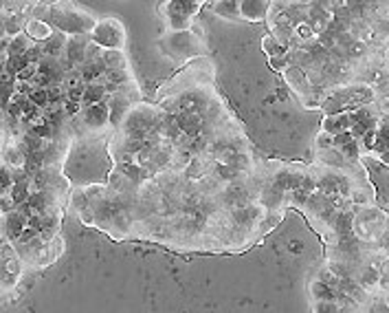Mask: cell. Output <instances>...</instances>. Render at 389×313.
<instances>
[{"label":"cell","instance_id":"1","mask_svg":"<svg viewBox=\"0 0 389 313\" xmlns=\"http://www.w3.org/2000/svg\"><path fill=\"white\" fill-rule=\"evenodd\" d=\"M51 22L55 25V29L64 31V33H73V36H84L90 29H95V18L90 11L82 9L80 5H71V3H57L51 7Z\"/></svg>","mask_w":389,"mask_h":313},{"label":"cell","instance_id":"2","mask_svg":"<svg viewBox=\"0 0 389 313\" xmlns=\"http://www.w3.org/2000/svg\"><path fill=\"white\" fill-rule=\"evenodd\" d=\"M90 40L99 44V47H104L106 51H121L126 44V29L119 20L106 18L95 25L93 33H90Z\"/></svg>","mask_w":389,"mask_h":313},{"label":"cell","instance_id":"3","mask_svg":"<svg viewBox=\"0 0 389 313\" xmlns=\"http://www.w3.org/2000/svg\"><path fill=\"white\" fill-rule=\"evenodd\" d=\"M154 124H156V117L150 108H134L132 113L126 117L124 122V128L128 132L130 139H141V142H150L148 137L152 135L154 130Z\"/></svg>","mask_w":389,"mask_h":313},{"label":"cell","instance_id":"4","mask_svg":"<svg viewBox=\"0 0 389 313\" xmlns=\"http://www.w3.org/2000/svg\"><path fill=\"white\" fill-rule=\"evenodd\" d=\"M200 9V3H185V0H174V3H168L165 5V18H168V25L170 29H187L190 27V18L194 14H198Z\"/></svg>","mask_w":389,"mask_h":313},{"label":"cell","instance_id":"5","mask_svg":"<svg viewBox=\"0 0 389 313\" xmlns=\"http://www.w3.org/2000/svg\"><path fill=\"white\" fill-rule=\"evenodd\" d=\"M174 122L185 137H198L202 130V113L198 110H182L174 117Z\"/></svg>","mask_w":389,"mask_h":313},{"label":"cell","instance_id":"6","mask_svg":"<svg viewBox=\"0 0 389 313\" xmlns=\"http://www.w3.org/2000/svg\"><path fill=\"white\" fill-rule=\"evenodd\" d=\"M110 120V106L104 102V104H97V106H88L84 108V124L90 128V130H99L108 124Z\"/></svg>","mask_w":389,"mask_h":313},{"label":"cell","instance_id":"7","mask_svg":"<svg viewBox=\"0 0 389 313\" xmlns=\"http://www.w3.org/2000/svg\"><path fill=\"white\" fill-rule=\"evenodd\" d=\"M66 55L73 64H86L88 60V47H86V38L84 36H75L71 40H66Z\"/></svg>","mask_w":389,"mask_h":313},{"label":"cell","instance_id":"8","mask_svg":"<svg viewBox=\"0 0 389 313\" xmlns=\"http://www.w3.org/2000/svg\"><path fill=\"white\" fill-rule=\"evenodd\" d=\"M268 3H262V0H242L240 3V18L246 20H262L268 14Z\"/></svg>","mask_w":389,"mask_h":313},{"label":"cell","instance_id":"9","mask_svg":"<svg viewBox=\"0 0 389 313\" xmlns=\"http://www.w3.org/2000/svg\"><path fill=\"white\" fill-rule=\"evenodd\" d=\"M27 36L29 38H33V40H40V42H49L55 33H53V29H51V25H47L44 20H31V22H27Z\"/></svg>","mask_w":389,"mask_h":313},{"label":"cell","instance_id":"10","mask_svg":"<svg viewBox=\"0 0 389 313\" xmlns=\"http://www.w3.org/2000/svg\"><path fill=\"white\" fill-rule=\"evenodd\" d=\"M5 223H7V234H9V238H20L29 221L22 216L18 210H13V212H7L5 214Z\"/></svg>","mask_w":389,"mask_h":313},{"label":"cell","instance_id":"11","mask_svg":"<svg viewBox=\"0 0 389 313\" xmlns=\"http://www.w3.org/2000/svg\"><path fill=\"white\" fill-rule=\"evenodd\" d=\"M106 93H108V88H106L104 84H88V86H86V93H84V97H82L84 108L104 104V102H106Z\"/></svg>","mask_w":389,"mask_h":313},{"label":"cell","instance_id":"12","mask_svg":"<svg viewBox=\"0 0 389 313\" xmlns=\"http://www.w3.org/2000/svg\"><path fill=\"white\" fill-rule=\"evenodd\" d=\"M5 168H9V170L27 168V150L25 148H7V152H5Z\"/></svg>","mask_w":389,"mask_h":313},{"label":"cell","instance_id":"13","mask_svg":"<svg viewBox=\"0 0 389 313\" xmlns=\"http://www.w3.org/2000/svg\"><path fill=\"white\" fill-rule=\"evenodd\" d=\"M348 128H352V120L346 117V115H341V117H330L326 120V130L330 132V135H341V132H350Z\"/></svg>","mask_w":389,"mask_h":313},{"label":"cell","instance_id":"14","mask_svg":"<svg viewBox=\"0 0 389 313\" xmlns=\"http://www.w3.org/2000/svg\"><path fill=\"white\" fill-rule=\"evenodd\" d=\"M312 294L317 298V302H334L336 300V292L332 287H328L324 280H319L312 285Z\"/></svg>","mask_w":389,"mask_h":313},{"label":"cell","instance_id":"15","mask_svg":"<svg viewBox=\"0 0 389 313\" xmlns=\"http://www.w3.org/2000/svg\"><path fill=\"white\" fill-rule=\"evenodd\" d=\"M102 62L106 64L108 71H124V64H126V58L121 51H106L102 55Z\"/></svg>","mask_w":389,"mask_h":313},{"label":"cell","instance_id":"16","mask_svg":"<svg viewBox=\"0 0 389 313\" xmlns=\"http://www.w3.org/2000/svg\"><path fill=\"white\" fill-rule=\"evenodd\" d=\"M29 40L25 36H13V40L9 42V47H7V53H9V60L11 58H20V55H25L29 51Z\"/></svg>","mask_w":389,"mask_h":313},{"label":"cell","instance_id":"17","mask_svg":"<svg viewBox=\"0 0 389 313\" xmlns=\"http://www.w3.org/2000/svg\"><path fill=\"white\" fill-rule=\"evenodd\" d=\"M31 186L29 184H16L11 190H9V196L13 198V203L20 208V206H25L27 201L31 198V190H29Z\"/></svg>","mask_w":389,"mask_h":313},{"label":"cell","instance_id":"18","mask_svg":"<svg viewBox=\"0 0 389 313\" xmlns=\"http://www.w3.org/2000/svg\"><path fill=\"white\" fill-rule=\"evenodd\" d=\"M341 188H346V181H341V179H336V176H328V179H324L322 184H319V190H322L324 194H339V192H343Z\"/></svg>","mask_w":389,"mask_h":313},{"label":"cell","instance_id":"19","mask_svg":"<svg viewBox=\"0 0 389 313\" xmlns=\"http://www.w3.org/2000/svg\"><path fill=\"white\" fill-rule=\"evenodd\" d=\"M31 104L38 106V108H49L51 104V97H49V88H35V91L29 95Z\"/></svg>","mask_w":389,"mask_h":313},{"label":"cell","instance_id":"20","mask_svg":"<svg viewBox=\"0 0 389 313\" xmlns=\"http://www.w3.org/2000/svg\"><path fill=\"white\" fill-rule=\"evenodd\" d=\"M62 49H66L64 38H62V36H53L47 44H44V49H42V51L47 53V55H60Z\"/></svg>","mask_w":389,"mask_h":313},{"label":"cell","instance_id":"21","mask_svg":"<svg viewBox=\"0 0 389 313\" xmlns=\"http://www.w3.org/2000/svg\"><path fill=\"white\" fill-rule=\"evenodd\" d=\"M27 203L42 216V212H44V206H47V194H44V192H33L31 194V198L27 201Z\"/></svg>","mask_w":389,"mask_h":313},{"label":"cell","instance_id":"22","mask_svg":"<svg viewBox=\"0 0 389 313\" xmlns=\"http://www.w3.org/2000/svg\"><path fill=\"white\" fill-rule=\"evenodd\" d=\"M314 313H341V309L336 302H317Z\"/></svg>","mask_w":389,"mask_h":313},{"label":"cell","instance_id":"23","mask_svg":"<svg viewBox=\"0 0 389 313\" xmlns=\"http://www.w3.org/2000/svg\"><path fill=\"white\" fill-rule=\"evenodd\" d=\"M82 106H84L82 102H75V100H66V102H64V115H77Z\"/></svg>","mask_w":389,"mask_h":313},{"label":"cell","instance_id":"24","mask_svg":"<svg viewBox=\"0 0 389 313\" xmlns=\"http://www.w3.org/2000/svg\"><path fill=\"white\" fill-rule=\"evenodd\" d=\"M218 170H220V176H224V179H234L238 174V170L234 166H224V164H218Z\"/></svg>","mask_w":389,"mask_h":313},{"label":"cell","instance_id":"25","mask_svg":"<svg viewBox=\"0 0 389 313\" xmlns=\"http://www.w3.org/2000/svg\"><path fill=\"white\" fill-rule=\"evenodd\" d=\"M341 152L346 154V156H356V152H358V146H356V142H350L348 146H343V148H341Z\"/></svg>","mask_w":389,"mask_h":313},{"label":"cell","instance_id":"26","mask_svg":"<svg viewBox=\"0 0 389 313\" xmlns=\"http://www.w3.org/2000/svg\"><path fill=\"white\" fill-rule=\"evenodd\" d=\"M376 272L374 270H368V272H365V282H376Z\"/></svg>","mask_w":389,"mask_h":313},{"label":"cell","instance_id":"27","mask_svg":"<svg viewBox=\"0 0 389 313\" xmlns=\"http://www.w3.org/2000/svg\"><path fill=\"white\" fill-rule=\"evenodd\" d=\"M300 248H302L300 243H290V250H292V252H297V250H300Z\"/></svg>","mask_w":389,"mask_h":313}]
</instances>
